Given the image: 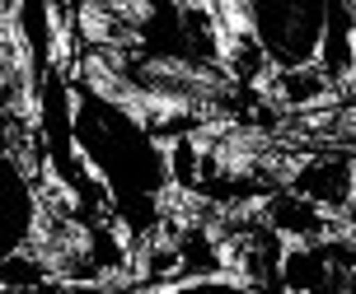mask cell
<instances>
[{
  "mask_svg": "<svg viewBox=\"0 0 356 294\" xmlns=\"http://www.w3.org/2000/svg\"><path fill=\"white\" fill-rule=\"evenodd\" d=\"M249 10H253V33H258L267 61L277 70L319 66L323 33H328V5H309V0H258Z\"/></svg>",
  "mask_w": 356,
  "mask_h": 294,
  "instance_id": "obj_1",
  "label": "cell"
},
{
  "mask_svg": "<svg viewBox=\"0 0 356 294\" xmlns=\"http://www.w3.org/2000/svg\"><path fill=\"white\" fill-rule=\"evenodd\" d=\"M291 191L305 196L309 206H319L333 220H347L356 201V155L347 150H314L300 159V168L291 178Z\"/></svg>",
  "mask_w": 356,
  "mask_h": 294,
  "instance_id": "obj_2",
  "label": "cell"
}]
</instances>
